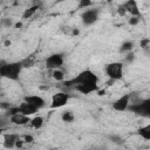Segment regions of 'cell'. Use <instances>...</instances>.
<instances>
[{
  "mask_svg": "<svg viewBox=\"0 0 150 150\" xmlns=\"http://www.w3.org/2000/svg\"><path fill=\"white\" fill-rule=\"evenodd\" d=\"M90 83H97L98 84V76L91 70V69H84L80 71L75 77L70 80H66L63 84L66 87H75L80 84H90Z\"/></svg>",
  "mask_w": 150,
  "mask_h": 150,
  "instance_id": "6da1fadb",
  "label": "cell"
},
{
  "mask_svg": "<svg viewBox=\"0 0 150 150\" xmlns=\"http://www.w3.org/2000/svg\"><path fill=\"white\" fill-rule=\"evenodd\" d=\"M22 69H23V67H22L21 61H16V62H5V61H1L0 75L4 79L16 81V80H19Z\"/></svg>",
  "mask_w": 150,
  "mask_h": 150,
  "instance_id": "7a4b0ae2",
  "label": "cell"
},
{
  "mask_svg": "<svg viewBox=\"0 0 150 150\" xmlns=\"http://www.w3.org/2000/svg\"><path fill=\"white\" fill-rule=\"evenodd\" d=\"M104 73L111 81H118L123 77V63L120 61L110 62L105 64Z\"/></svg>",
  "mask_w": 150,
  "mask_h": 150,
  "instance_id": "3957f363",
  "label": "cell"
},
{
  "mask_svg": "<svg viewBox=\"0 0 150 150\" xmlns=\"http://www.w3.org/2000/svg\"><path fill=\"white\" fill-rule=\"evenodd\" d=\"M128 110L135 115L149 118L150 117V97L144 98L138 103H131Z\"/></svg>",
  "mask_w": 150,
  "mask_h": 150,
  "instance_id": "277c9868",
  "label": "cell"
},
{
  "mask_svg": "<svg viewBox=\"0 0 150 150\" xmlns=\"http://www.w3.org/2000/svg\"><path fill=\"white\" fill-rule=\"evenodd\" d=\"M63 62H64L63 55L60 53H54V54H50L49 56H47V59L45 61V66L47 69L55 70V69H61V67L63 66Z\"/></svg>",
  "mask_w": 150,
  "mask_h": 150,
  "instance_id": "5b68a950",
  "label": "cell"
},
{
  "mask_svg": "<svg viewBox=\"0 0 150 150\" xmlns=\"http://www.w3.org/2000/svg\"><path fill=\"white\" fill-rule=\"evenodd\" d=\"M70 96L69 94L64 93V91H57L55 94H53L52 100H50V108L53 109H57V108H62L64 107L68 101H69Z\"/></svg>",
  "mask_w": 150,
  "mask_h": 150,
  "instance_id": "8992f818",
  "label": "cell"
},
{
  "mask_svg": "<svg viewBox=\"0 0 150 150\" xmlns=\"http://www.w3.org/2000/svg\"><path fill=\"white\" fill-rule=\"evenodd\" d=\"M130 100H131V95H130V94H124V95L120 96L117 100H115V101L112 102L111 108H112L115 111H118V112L125 111V110H128L129 105L131 104V103H130Z\"/></svg>",
  "mask_w": 150,
  "mask_h": 150,
  "instance_id": "52a82bcc",
  "label": "cell"
},
{
  "mask_svg": "<svg viewBox=\"0 0 150 150\" xmlns=\"http://www.w3.org/2000/svg\"><path fill=\"white\" fill-rule=\"evenodd\" d=\"M81 20L84 26H91L98 20V9L96 8H88L82 12Z\"/></svg>",
  "mask_w": 150,
  "mask_h": 150,
  "instance_id": "ba28073f",
  "label": "cell"
},
{
  "mask_svg": "<svg viewBox=\"0 0 150 150\" xmlns=\"http://www.w3.org/2000/svg\"><path fill=\"white\" fill-rule=\"evenodd\" d=\"M23 101L32 104L33 107H35L36 109H42L45 105H46V101L43 97L39 96V95H27L23 97Z\"/></svg>",
  "mask_w": 150,
  "mask_h": 150,
  "instance_id": "9c48e42d",
  "label": "cell"
},
{
  "mask_svg": "<svg viewBox=\"0 0 150 150\" xmlns=\"http://www.w3.org/2000/svg\"><path fill=\"white\" fill-rule=\"evenodd\" d=\"M123 8L125 9L127 13H129L131 16H139L141 18V11L138 8V5L135 0H128L122 4Z\"/></svg>",
  "mask_w": 150,
  "mask_h": 150,
  "instance_id": "30bf717a",
  "label": "cell"
},
{
  "mask_svg": "<svg viewBox=\"0 0 150 150\" xmlns=\"http://www.w3.org/2000/svg\"><path fill=\"white\" fill-rule=\"evenodd\" d=\"M30 117L29 116H26V115H22V114H15L13 116L9 117V122L14 125H19V127H22V125H27L30 123Z\"/></svg>",
  "mask_w": 150,
  "mask_h": 150,
  "instance_id": "8fae6325",
  "label": "cell"
},
{
  "mask_svg": "<svg viewBox=\"0 0 150 150\" xmlns=\"http://www.w3.org/2000/svg\"><path fill=\"white\" fill-rule=\"evenodd\" d=\"M76 91L83 94V95H89L94 91L98 90V84L97 83H90V84H80V86H75L73 87Z\"/></svg>",
  "mask_w": 150,
  "mask_h": 150,
  "instance_id": "7c38bea8",
  "label": "cell"
},
{
  "mask_svg": "<svg viewBox=\"0 0 150 150\" xmlns=\"http://www.w3.org/2000/svg\"><path fill=\"white\" fill-rule=\"evenodd\" d=\"M19 135L18 134H5L4 135V146L6 149H14L16 146V142H18Z\"/></svg>",
  "mask_w": 150,
  "mask_h": 150,
  "instance_id": "4fadbf2b",
  "label": "cell"
},
{
  "mask_svg": "<svg viewBox=\"0 0 150 150\" xmlns=\"http://www.w3.org/2000/svg\"><path fill=\"white\" fill-rule=\"evenodd\" d=\"M18 108H19V112L22 114V115H26V116H32V115H34V114H36L39 111V109H36L35 107H33L32 104H29V103H27L25 101L21 102L18 105Z\"/></svg>",
  "mask_w": 150,
  "mask_h": 150,
  "instance_id": "5bb4252c",
  "label": "cell"
},
{
  "mask_svg": "<svg viewBox=\"0 0 150 150\" xmlns=\"http://www.w3.org/2000/svg\"><path fill=\"white\" fill-rule=\"evenodd\" d=\"M137 135L145 139V141H150V123L149 124H145L143 127H141L138 130H137Z\"/></svg>",
  "mask_w": 150,
  "mask_h": 150,
  "instance_id": "9a60e30c",
  "label": "cell"
},
{
  "mask_svg": "<svg viewBox=\"0 0 150 150\" xmlns=\"http://www.w3.org/2000/svg\"><path fill=\"white\" fill-rule=\"evenodd\" d=\"M43 124H45V120H43V117H41V116H35V117H33L32 120H30V123H29V125L33 128V129H41L42 127H43Z\"/></svg>",
  "mask_w": 150,
  "mask_h": 150,
  "instance_id": "2e32d148",
  "label": "cell"
},
{
  "mask_svg": "<svg viewBox=\"0 0 150 150\" xmlns=\"http://www.w3.org/2000/svg\"><path fill=\"white\" fill-rule=\"evenodd\" d=\"M38 9H39V5H33V6L28 7L27 9L23 11V13H22V19H23V20H27V19L32 18V16L38 12Z\"/></svg>",
  "mask_w": 150,
  "mask_h": 150,
  "instance_id": "e0dca14e",
  "label": "cell"
},
{
  "mask_svg": "<svg viewBox=\"0 0 150 150\" xmlns=\"http://www.w3.org/2000/svg\"><path fill=\"white\" fill-rule=\"evenodd\" d=\"M132 49H134V42L132 41H124L120 47V52L121 53H125V54L131 53Z\"/></svg>",
  "mask_w": 150,
  "mask_h": 150,
  "instance_id": "ac0fdd59",
  "label": "cell"
},
{
  "mask_svg": "<svg viewBox=\"0 0 150 150\" xmlns=\"http://www.w3.org/2000/svg\"><path fill=\"white\" fill-rule=\"evenodd\" d=\"M52 77H53L55 81L64 82V73H63V70H61V69L52 70Z\"/></svg>",
  "mask_w": 150,
  "mask_h": 150,
  "instance_id": "d6986e66",
  "label": "cell"
},
{
  "mask_svg": "<svg viewBox=\"0 0 150 150\" xmlns=\"http://www.w3.org/2000/svg\"><path fill=\"white\" fill-rule=\"evenodd\" d=\"M61 120H62L63 122H66V123H71V122L75 120V115H74L71 111L66 110V111H63V112L61 114Z\"/></svg>",
  "mask_w": 150,
  "mask_h": 150,
  "instance_id": "ffe728a7",
  "label": "cell"
},
{
  "mask_svg": "<svg viewBox=\"0 0 150 150\" xmlns=\"http://www.w3.org/2000/svg\"><path fill=\"white\" fill-rule=\"evenodd\" d=\"M21 63H22V67L23 68H30V67H33L35 64V57L33 55H30V56L21 60Z\"/></svg>",
  "mask_w": 150,
  "mask_h": 150,
  "instance_id": "44dd1931",
  "label": "cell"
},
{
  "mask_svg": "<svg viewBox=\"0 0 150 150\" xmlns=\"http://www.w3.org/2000/svg\"><path fill=\"white\" fill-rule=\"evenodd\" d=\"M93 5V2L91 1H89V0H81L80 2H79V8L80 9H88V7H90Z\"/></svg>",
  "mask_w": 150,
  "mask_h": 150,
  "instance_id": "7402d4cb",
  "label": "cell"
},
{
  "mask_svg": "<svg viewBox=\"0 0 150 150\" xmlns=\"http://www.w3.org/2000/svg\"><path fill=\"white\" fill-rule=\"evenodd\" d=\"M139 16H131L129 20H128V22H129V25H131V26H135V25H137L138 22H139Z\"/></svg>",
  "mask_w": 150,
  "mask_h": 150,
  "instance_id": "603a6c76",
  "label": "cell"
},
{
  "mask_svg": "<svg viewBox=\"0 0 150 150\" xmlns=\"http://www.w3.org/2000/svg\"><path fill=\"white\" fill-rule=\"evenodd\" d=\"M1 23H2V26H6V27H11L13 25V22H12L11 19H2Z\"/></svg>",
  "mask_w": 150,
  "mask_h": 150,
  "instance_id": "cb8c5ba5",
  "label": "cell"
},
{
  "mask_svg": "<svg viewBox=\"0 0 150 150\" xmlns=\"http://www.w3.org/2000/svg\"><path fill=\"white\" fill-rule=\"evenodd\" d=\"M135 59V54L131 52V53H128L127 55H125V61H128V62H131L132 60Z\"/></svg>",
  "mask_w": 150,
  "mask_h": 150,
  "instance_id": "d4e9b609",
  "label": "cell"
},
{
  "mask_svg": "<svg viewBox=\"0 0 150 150\" xmlns=\"http://www.w3.org/2000/svg\"><path fill=\"white\" fill-rule=\"evenodd\" d=\"M117 12H118V14H120V15H122V16L127 14V12H125V9L123 8V6H122V5H120V6H118V8H117Z\"/></svg>",
  "mask_w": 150,
  "mask_h": 150,
  "instance_id": "484cf974",
  "label": "cell"
},
{
  "mask_svg": "<svg viewBox=\"0 0 150 150\" xmlns=\"http://www.w3.org/2000/svg\"><path fill=\"white\" fill-rule=\"evenodd\" d=\"M110 138H111V139H114L112 142H115V143H122V139H121L120 137H117V136H111Z\"/></svg>",
  "mask_w": 150,
  "mask_h": 150,
  "instance_id": "4316f807",
  "label": "cell"
},
{
  "mask_svg": "<svg viewBox=\"0 0 150 150\" xmlns=\"http://www.w3.org/2000/svg\"><path fill=\"white\" fill-rule=\"evenodd\" d=\"M71 34H73V35H77V34H79V30H77V29H73Z\"/></svg>",
  "mask_w": 150,
  "mask_h": 150,
  "instance_id": "83f0119b",
  "label": "cell"
},
{
  "mask_svg": "<svg viewBox=\"0 0 150 150\" xmlns=\"http://www.w3.org/2000/svg\"><path fill=\"white\" fill-rule=\"evenodd\" d=\"M88 150H101V149H98V148H93V149H88Z\"/></svg>",
  "mask_w": 150,
  "mask_h": 150,
  "instance_id": "f1b7e54d",
  "label": "cell"
}]
</instances>
